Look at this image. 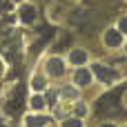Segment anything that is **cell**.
Instances as JSON below:
<instances>
[{
    "mask_svg": "<svg viewBox=\"0 0 127 127\" xmlns=\"http://www.w3.org/2000/svg\"><path fill=\"white\" fill-rule=\"evenodd\" d=\"M22 103H25V87L18 85L13 98H9V103H7V112H9V114H18V112L22 109Z\"/></svg>",
    "mask_w": 127,
    "mask_h": 127,
    "instance_id": "obj_1",
    "label": "cell"
},
{
    "mask_svg": "<svg viewBox=\"0 0 127 127\" xmlns=\"http://www.w3.org/2000/svg\"><path fill=\"white\" fill-rule=\"evenodd\" d=\"M92 74H94L98 80H103V83H112V80L116 78V71L109 69V67H105V65H94Z\"/></svg>",
    "mask_w": 127,
    "mask_h": 127,
    "instance_id": "obj_2",
    "label": "cell"
},
{
    "mask_svg": "<svg viewBox=\"0 0 127 127\" xmlns=\"http://www.w3.org/2000/svg\"><path fill=\"white\" fill-rule=\"evenodd\" d=\"M123 42V33L118 29H107L105 31V45L107 47H118Z\"/></svg>",
    "mask_w": 127,
    "mask_h": 127,
    "instance_id": "obj_3",
    "label": "cell"
},
{
    "mask_svg": "<svg viewBox=\"0 0 127 127\" xmlns=\"http://www.w3.org/2000/svg\"><path fill=\"white\" fill-rule=\"evenodd\" d=\"M74 83H76L78 87H87V85L92 83V71H89V69H78V71L74 74Z\"/></svg>",
    "mask_w": 127,
    "mask_h": 127,
    "instance_id": "obj_4",
    "label": "cell"
},
{
    "mask_svg": "<svg viewBox=\"0 0 127 127\" xmlns=\"http://www.w3.org/2000/svg\"><path fill=\"white\" fill-rule=\"evenodd\" d=\"M47 71H49L51 76H63V71H65V63H63L60 58H51V60L47 63Z\"/></svg>",
    "mask_w": 127,
    "mask_h": 127,
    "instance_id": "obj_5",
    "label": "cell"
},
{
    "mask_svg": "<svg viewBox=\"0 0 127 127\" xmlns=\"http://www.w3.org/2000/svg\"><path fill=\"white\" fill-rule=\"evenodd\" d=\"M20 20H22V22H33V20H36V9H33L31 4L22 7V11H20Z\"/></svg>",
    "mask_w": 127,
    "mask_h": 127,
    "instance_id": "obj_6",
    "label": "cell"
},
{
    "mask_svg": "<svg viewBox=\"0 0 127 127\" xmlns=\"http://www.w3.org/2000/svg\"><path fill=\"white\" fill-rule=\"evenodd\" d=\"M85 60H87V51H83V49H74L69 54V63H74V65H83Z\"/></svg>",
    "mask_w": 127,
    "mask_h": 127,
    "instance_id": "obj_7",
    "label": "cell"
},
{
    "mask_svg": "<svg viewBox=\"0 0 127 127\" xmlns=\"http://www.w3.org/2000/svg\"><path fill=\"white\" fill-rule=\"evenodd\" d=\"M45 123H47L45 116H27V121H25V125H27V127H42Z\"/></svg>",
    "mask_w": 127,
    "mask_h": 127,
    "instance_id": "obj_8",
    "label": "cell"
},
{
    "mask_svg": "<svg viewBox=\"0 0 127 127\" xmlns=\"http://www.w3.org/2000/svg\"><path fill=\"white\" fill-rule=\"evenodd\" d=\"M31 107H33V109H42V107H45V98H42V96H33V98H31Z\"/></svg>",
    "mask_w": 127,
    "mask_h": 127,
    "instance_id": "obj_9",
    "label": "cell"
},
{
    "mask_svg": "<svg viewBox=\"0 0 127 127\" xmlns=\"http://www.w3.org/2000/svg\"><path fill=\"white\" fill-rule=\"evenodd\" d=\"M85 114H87V105H83V103H80V105H76V116H78V118H83Z\"/></svg>",
    "mask_w": 127,
    "mask_h": 127,
    "instance_id": "obj_10",
    "label": "cell"
},
{
    "mask_svg": "<svg viewBox=\"0 0 127 127\" xmlns=\"http://www.w3.org/2000/svg\"><path fill=\"white\" fill-rule=\"evenodd\" d=\"M118 31H121V33H127V16L118 20Z\"/></svg>",
    "mask_w": 127,
    "mask_h": 127,
    "instance_id": "obj_11",
    "label": "cell"
},
{
    "mask_svg": "<svg viewBox=\"0 0 127 127\" xmlns=\"http://www.w3.org/2000/svg\"><path fill=\"white\" fill-rule=\"evenodd\" d=\"M63 127H80V118H74V121H65Z\"/></svg>",
    "mask_w": 127,
    "mask_h": 127,
    "instance_id": "obj_12",
    "label": "cell"
},
{
    "mask_svg": "<svg viewBox=\"0 0 127 127\" xmlns=\"http://www.w3.org/2000/svg\"><path fill=\"white\" fill-rule=\"evenodd\" d=\"M31 87H33V89H42V87H45L42 78H38V76H36V78H33V83H31Z\"/></svg>",
    "mask_w": 127,
    "mask_h": 127,
    "instance_id": "obj_13",
    "label": "cell"
},
{
    "mask_svg": "<svg viewBox=\"0 0 127 127\" xmlns=\"http://www.w3.org/2000/svg\"><path fill=\"white\" fill-rule=\"evenodd\" d=\"M0 9H2L4 13H9V11L13 9V4H11V2H2V4H0Z\"/></svg>",
    "mask_w": 127,
    "mask_h": 127,
    "instance_id": "obj_14",
    "label": "cell"
},
{
    "mask_svg": "<svg viewBox=\"0 0 127 127\" xmlns=\"http://www.w3.org/2000/svg\"><path fill=\"white\" fill-rule=\"evenodd\" d=\"M63 94H65V96H71V98L76 96V92H74V89H63Z\"/></svg>",
    "mask_w": 127,
    "mask_h": 127,
    "instance_id": "obj_15",
    "label": "cell"
},
{
    "mask_svg": "<svg viewBox=\"0 0 127 127\" xmlns=\"http://www.w3.org/2000/svg\"><path fill=\"white\" fill-rule=\"evenodd\" d=\"M100 127H116V125H112V123H105V125H100Z\"/></svg>",
    "mask_w": 127,
    "mask_h": 127,
    "instance_id": "obj_16",
    "label": "cell"
},
{
    "mask_svg": "<svg viewBox=\"0 0 127 127\" xmlns=\"http://www.w3.org/2000/svg\"><path fill=\"white\" fill-rule=\"evenodd\" d=\"M125 98H127V94H125Z\"/></svg>",
    "mask_w": 127,
    "mask_h": 127,
    "instance_id": "obj_17",
    "label": "cell"
}]
</instances>
